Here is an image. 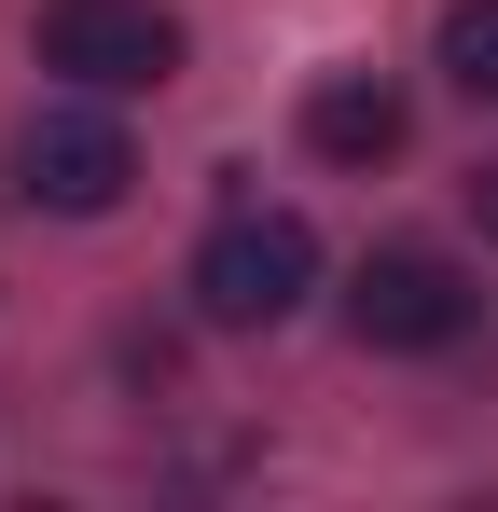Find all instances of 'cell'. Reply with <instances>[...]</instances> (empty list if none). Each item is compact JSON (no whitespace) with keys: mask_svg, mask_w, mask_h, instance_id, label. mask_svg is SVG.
Instances as JSON below:
<instances>
[{"mask_svg":"<svg viewBox=\"0 0 498 512\" xmlns=\"http://www.w3.org/2000/svg\"><path fill=\"white\" fill-rule=\"evenodd\" d=\"M305 291H319L305 208H222V222L194 236V319H208V333H277Z\"/></svg>","mask_w":498,"mask_h":512,"instance_id":"1","label":"cell"},{"mask_svg":"<svg viewBox=\"0 0 498 512\" xmlns=\"http://www.w3.org/2000/svg\"><path fill=\"white\" fill-rule=\"evenodd\" d=\"M42 70L56 84H83V97H153V84H180V14L166 0H42Z\"/></svg>","mask_w":498,"mask_h":512,"instance_id":"2","label":"cell"},{"mask_svg":"<svg viewBox=\"0 0 498 512\" xmlns=\"http://www.w3.org/2000/svg\"><path fill=\"white\" fill-rule=\"evenodd\" d=\"M125 180H139V153H125L111 111H83V97L28 111V139H14V194H28V208H56V222H111Z\"/></svg>","mask_w":498,"mask_h":512,"instance_id":"3","label":"cell"},{"mask_svg":"<svg viewBox=\"0 0 498 512\" xmlns=\"http://www.w3.org/2000/svg\"><path fill=\"white\" fill-rule=\"evenodd\" d=\"M346 333L388 346V360H415V346H457L471 333V277L443 250H374L360 277H346Z\"/></svg>","mask_w":498,"mask_h":512,"instance_id":"4","label":"cell"},{"mask_svg":"<svg viewBox=\"0 0 498 512\" xmlns=\"http://www.w3.org/2000/svg\"><path fill=\"white\" fill-rule=\"evenodd\" d=\"M305 153H319V167H388V153H402V84H388V70H332V84L305 97Z\"/></svg>","mask_w":498,"mask_h":512,"instance_id":"5","label":"cell"},{"mask_svg":"<svg viewBox=\"0 0 498 512\" xmlns=\"http://www.w3.org/2000/svg\"><path fill=\"white\" fill-rule=\"evenodd\" d=\"M443 84L498 111V0H457V14H443Z\"/></svg>","mask_w":498,"mask_h":512,"instance_id":"6","label":"cell"},{"mask_svg":"<svg viewBox=\"0 0 498 512\" xmlns=\"http://www.w3.org/2000/svg\"><path fill=\"white\" fill-rule=\"evenodd\" d=\"M471 222H485V250H498V167H471Z\"/></svg>","mask_w":498,"mask_h":512,"instance_id":"7","label":"cell"}]
</instances>
